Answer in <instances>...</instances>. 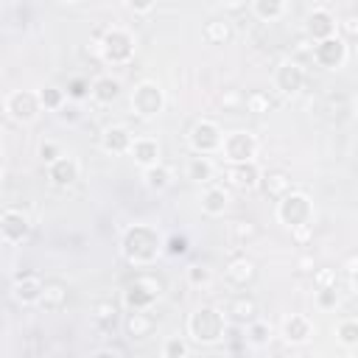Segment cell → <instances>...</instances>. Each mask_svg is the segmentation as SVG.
I'll list each match as a JSON object with an SVG mask.
<instances>
[{"mask_svg":"<svg viewBox=\"0 0 358 358\" xmlns=\"http://www.w3.org/2000/svg\"><path fill=\"white\" fill-rule=\"evenodd\" d=\"M221 140H224V131H221V126L215 123V120H210V117H201V120H196L193 126H190V131H187V145L193 148V154H218V148H221Z\"/></svg>","mask_w":358,"mask_h":358,"instance_id":"7","label":"cell"},{"mask_svg":"<svg viewBox=\"0 0 358 358\" xmlns=\"http://www.w3.org/2000/svg\"><path fill=\"white\" fill-rule=\"evenodd\" d=\"M227 313L213 305H201L187 316V336L201 347L221 344L227 338Z\"/></svg>","mask_w":358,"mask_h":358,"instance_id":"2","label":"cell"},{"mask_svg":"<svg viewBox=\"0 0 358 358\" xmlns=\"http://www.w3.org/2000/svg\"><path fill=\"white\" fill-rule=\"evenodd\" d=\"M260 168L255 159H246V162H227L224 168V179L227 185H232L235 190H257L260 185Z\"/></svg>","mask_w":358,"mask_h":358,"instance_id":"12","label":"cell"},{"mask_svg":"<svg viewBox=\"0 0 358 358\" xmlns=\"http://www.w3.org/2000/svg\"><path fill=\"white\" fill-rule=\"evenodd\" d=\"M56 3H76V0H56Z\"/></svg>","mask_w":358,"mask_h":358,"instance_id":"51","label":"cell"},{"mask_svg":"<svg viewBox=\"0 0 358 358\" xmlns=\"http://www.w3.org/2000/svg\"><path fill=\"white\" fill-rule=\"evenodd\" d=\"M64 92H67V98H73V101H84V98H90V81H87V78H70Z\"/></svg>","mask_w":358,"mask_h":358,"instance_id":"41","label":"cell"},{"mask_svg":"<svg viewBox=\"0 0 358 358\" xmlns=\"http://www.w3.org/2000/svg\"><path fill=\"white\" fill-rule=\"evenodd\" d=\"M324 112H327V120H330V123L341 126V123H347V120L352 117V101H350L347 95L336 92V95H330V98H327Z\"/></svg>","mask_w":358,"mask_h":358,"instance_id":"30","label":"cell"},{"mask_svg":"<svg viewBox=\"0 0 358 358\" xmlns=\"http://www.w3.org/2000/svg\"><path fill=\"white\" fill-rule=\"evenodd\" d=\"M185 173H187L190 182L207 185V182H213V176H215V165H213V159H210L207 154H193V157L187 159Z\"/></svg>","mask_w":358,"mask_h":358,"instance_id":"28","label":"cell"},{"mask_svg":"<svg viewBox=\"0 0 358 358\" xmlns=\"http://www.w3.org/2000/svg\"><path fill=\"white\" fill-rule=\"evenodd\" d=\"M0 179H3V165H0Z\"/></svg>","mask_w":358,"mask_h":358,"instance_id":"52","label":"cell"},{"mask_svg":"<svg viewBox=\"0 0 358 358\" xmlns=\"http://www.w3.org/2000/svg\"><path fill=\"white\" fill-rule=\"evenodd\" d=\"M95 355L101 358V355H126V347H101V350H95Z\"/></svg>","mask_w":358,"mask_h":358,"instance_id":"48","label":"cell"},{"mask_svg":"<svg viewBox=\"0 0 358 358\" xmlns=\"http://www.w3.org/2000/svg\"><path fill=\"white\" fill-rule=\"evenodd\" d=\"M257 232H260V229H257L252 221H232V235L238 238V243H249V241H255Z\"/></svg>","mask_w":358,"mask_h":358,"instance_id":"39","label":"cell"},{"mask_svg":"<svg viewBox=\"0 0 358 358\" xmlns=\"http://www.w3.org/2000/svg\"><path fill=\"white\" fill-rule=\"evenodd\" d=\"M252 347H266L268 341H271V324L268 322H263V319H249L246 322V336H243Z\"/></svg>","mask_w":358,"mask_h":358,"instance_id":"35","label":"cell"},{"mask_svg":"<svg viewBox=\"0 0 358 358\" xmlns=\"http://www.w3.org/2000/svg\"><path fill=\"white\" fill-rule=\"evenodd\" d=\"M252 14L263 22H274L285 14V0H252Z\"/></svg>","mask_w":358,"mask_h":358,"instance_id":"34","label":"cell"},{"mask_svg":"<svg viewBox=\"0 0 358 358\" xmlns=\"http://www.w3.org/2000/svg\"><path fill=\"white\" fill-rule=\"evenodd\" d=\"M243 109L252 115H268L274 109V98L266 90H252L243 95Z\"/></svg>","mask_w":358,"mask_h":358,"instance_id":"33","label":"cell"},{"mask_svg":"<svg viewBox=\"0 0 358 358\" xmlns=\"http://www.w3.org/2000/svg\"><path fill=\"white\" fill-rule=\"evenodd\" d=\"M316 305L322 310H333L338 305V285H322V288H316Z\"/></svg>","mask_w":358,"mask_h":358,"instance_id":"38","label":"cell"},{"mask_svg":"<svg viewBox=\"0 0 358 358\" xmlns=\"http://www.w3.org/2000/svg\"><path fill=\"white\" fill-rule=\"evenodd\" d=\"M154 6H157V0H126V8L134 14H148V11H154Z\"/></svg>","mask_w":358,"mask_h":358,"instance_id":"47","label":"cell"},{"mask_svg":"<svg viewBox=\"0 0 358 358\" xmlns=\"http://www.w3.org/2000/svg\"><path fill=\"white\" fill-rule=\"evenodd\" d=\"M131 131L126 126H106L103 134H101V148L106 154H129V145H131Z\"/></svg>","mask_w":358,"mask_h":358,"instance_id":"25","label":"cell"},{"mask_svg":"<svg viewBox=\"0 0 358 358\" xmlns=\"http://www.w3.org/2000/svg\"><path fill=\"white\" fill-rule=\"evenodd\" d=\"M310 53H313V62L319 67H324V70H341L347 64V59H350V45L338 34H333V36H324V39L313 42V50Z\"/></svg>","mask_w":358,"mask_h":358,"instance_id":"9","label":"cell"},{"mask_svg":"<svg viewBox=\"0 0 358 358\" xmlns=\"http://www.w3.org/2000/svg\"><path fill=\"white\" fill-rule=\"evenodd\" d=\"M218 154L224 157V162H246L257 157V137L246 129H235L229 134H224Z\"/></svg>","mask_w":358,"mask_h":358,"instance_id":"8","label":"cell"},{"mask_svg":"<svg viewBox=\"0 0 358 358\" xmlns=\"http://www.w3.org/2000/svg\"><path fill=\"white\" fill-rule=\"evenodd\" d=\"M162 358H185L187 352H190V347H187V341L185 338H179V336H171V338H165V344H162Z\"/></svg>","mask_w":358,"mask_h":358,"instance_id":"37","label":"cell"},{"mask_svg":"<svg viewBox=\"0 0 358 358\" xmlns=\"http://www.w3.org/2000/svg\"><path fill=\"white\" fill-rule=\"evenodd\" d=\"M36 98H39V106L45 112H62L67 103V92L56 84H45L42 90H36Z\"/></svg>","mask_w":358,"mask_h":358,"instance_id":"32","label":"cell"},{"mask_svg":"<svg viewBox=\"0 0 358 358\" xmlns=\"http://www.w3.org/2000/svg\"><path fill=\"white\" fill-rule=\"evenodd\" d=\"M78 176H81V165L70 154H59L56 159L48 162V179L53 187H70L78 182Z\"/></svg>","mask_w":358,"mask_h":358,"instance_id":"14","label":"cell"},{"mask_svg":"<svg viewBox=\"0 0 358 358\" xmlns=\"http://www.w3.org/2000/svg\"><path fill=\"white\" fill-rule=\"evenodd\" d=\"M31 235V218L17 210V207H8L0 213V241L8 243V246H17L22 243L25 238Z\"/></svg>","mask_w":358,"mask_h":358,"instance_id":"11","label":"cell"},{"mask_svg":"<svg viewBox=\"0 0 358 358\" xmlns=\"http://www.w3.org/2000/svg\"><path fill=\"white\" fill-rule=\"evenodd\" d=\"M123 330H126V336L134 338V341L148 338V336L157 330V319H154L151 308H145V310H126V316H123Z\"/></svg>","mask_w":358,"mask_h":358,"instance_id":"15","label":"cell"},{"mask_svg":"<svg viewBox=\"0 0 358 358\" xmlns=\"http://www.w3.org/2000/svg\"><path fill=\"white\" fill-rule=\"evenodd\" d=\"M67 299H70L67 285L59 282V280H50V282H42V294H39V302H36V305H39L42 310L56 313V310L67 308Z\"/></svg>","mask_w":358,"mask_h":358,"instance_id":"21","label":"cell"},{"mask_svg":"<svg viewBox=\"0 0 358 358\" xmlns=\"http://www.w3.org/2000/svg\"><path fill=\"white\" fill-rule=\"evenodd\" d=\"M336 336H338V341L344 344V347H358V319H352V316H347V319H341L338 324H336Z\"/></svg>","mask_w":358,"mask_h":358,"instance_id":"36","label":"cell"},{"mask_svg":"<svg viewBox=\"0 0 358 358\" xmlns=\"http://www.w3.org/2000/svg\"><path fill=\"white\" fill-rule=\"evenodd\" d=\"M165 252V241L151 224H131L120 238V255L131 266H151Z\"/></svg>","mask_w":358,"mask_h":358,"instance_id":"1","label":"cell"},{"mask_svg":"<svg viewBox=\"0 0 358 358\" xmlns=\"http://www.w3.org/2000/svg\"><path fill=\"white\" fill-rule=\"evenodd\" d=\"M210 280H213V274H210L207 266H190V268H187V282H190L193 288H204Z\"/></svg>","mask_w":358,"mask_h":358,"instance_id":"42","label":"cell"},{"mask_svg":"<svg viewBox=\"0 0 358 358\" xmlns=\"http://www.w3.org/2000/svg\"><path fill=\"white\" fill-rule=\"evenodd\" d=\"M162 294V282L154 277H137L123 288V308L126 310H145L157 302V296Z\"/></svg>","mask_w":358,"mask_h":358,"instance_id":"6","label":"cell"},{"mask_svg":"<svg viewBox=\"0 0 358 358\" xmlns=\"http://www.w3.org/2000/svg\"><path fill=\"white\" fill-rule=\"evenodd\" d=\"M98 50H101V59L106 64H129L134 59V36L126 31V28H109L103 31L101 42H98Z\"/></svg>","mask_w":358,"mask_h":358,"instance_id":"5","label":"cell"},{"mask_svg":"<svg viewBox=\"0 0 358 358\" xmlns=\"http://www.w3.org/2000/svg\"><path fill=\"white\" fill-rule=\"evenodd\" d=\"M232 36H235L232 22H227V20H221V17H213V20H207V22L201 25V39H204L207 45H229Z\"/></svg>","mask_w":358,"mask_h":358,"instance_id":"26","label":"cell"},{"mask_svg":"<svg viewBox=\"0 0 358 358\" xmlns=\"http://www.w3.org/2000/svg\"><path fill=\"white\" fill-rule=\"evenodd\" d=\"M336 31H338V36L344 42H352L358 36V17L355 14H347L341 22H336Z\"/></svg>","mask_w":358,"mask_h":358,"instance_id":"40","label":"cell"},{"mask_svg":"<svg viewBox=\"0 0 358 358\" xmlns=\"http://www.w3.org/2000/svg\"><path fill=\"white\" fill-rule=\"evenodd\" d=\"M3 109H6V115L14 123H34L39 117V112H42L39 98H36L34 90H14V92H8L6 101H3Z\"/></svg>","mask_w":358,"mask_h":358,"instance_id":"10","label":"cell"},{"mask_svg":"<svg viewBox=\"0 0 358 358\" xmlns=\"http://www.w3.org/2000/svg\"><path fill=\"white\" fill-rule=\"evenodd\" d=\"M344 271H347V277H350V282H352V277H355V255H350V257H347Z\"/></svg>","mask_w":358,"mask_h":358,"instance_id":"49","label":"cell"},{"mask_svg":"<svg viewBox=\"0 0 358 358\" xmlns=\"http://www.w3.org/2000/svg\"><path fill=\"white\" fill-rule=\"evenodd\" d=\"M305 87V67L294 59H285L274 67V90L282 95H296Z\"/></svg>","mask_w":358,"mask_h":358,"instance_id":"13","label":"cell"},{"mask_svg":"<svg viewBox=\"0 0 358 358\" xmlns=\"http://www.w3.org/2000/svg\"><path fill=\"white\" fill-rule=\"evenodd\" d=\"M171 182H173V168L171 165H165L162 159L159 162H154V165H148V168H143V185L148 187V190H165V187H171Z\"/></svg>","mask_w":358,"mask_h":358,"instance_id":"27","label":"cell"},{"mask_svg":"<svg viewBox=\"0 0 358 358\" xmlns=\"http://www.w3.org/2000/svg\"><path fill=\"white\" fill-rule=\"evenodd\" d=\"M0 148H3V126H0Z\"/></svg>","mask_w":358,"mask_h":358,"instance_id":"50","label":"cell"},{"mask_svg":"<svg viewBox=\"0 0 358 358\" xmlns=\"http://www.w3.org/2000/svg\"><path fill=\"white\" fill-rule=\"evenodd\" d=\"M129 103H131V112H134V117H140V120H154L157 115H162V109H165V92H162V87L157 84V81H140V84H134V90H131V95H129Z\"/></svg>","mask_w":358,"mask_h":358,"instance_id":"4","label":"cell"},{"mask_svg":"<svg viewBox=\"0 0 358 358\" xmlns=\"http://www.w3.org/2000/svg\"><path fill=\"white\" fill-rule=\"evenodd\" d=\"M199 201H201V213H207V215H224L227 207H229V193H227V187L207 182Z\"/></svg>","mask_w":358,"mask_h":358,"instance_id":"24","label":"cell"},{"mask_svg":"<svg viewBox=\"0 0 358 358\" xmlns=\"http://www.w3.org/2000/svg\"><path fill=\"white\" fill-rule=\"evenodd\" d=\"M305 31H308V36H310L313 42H319V39H324V36H333V34H336V17H333V11H327V8H313V11L308 14V20H305Z\"/></svg>","mask_w":358,"mask_h":358,"instance_id":"19","label":"cell"},{"mask_svg":"<svg viewBox=\"0 0 358 358\" xmlns=\"http://www.w3.org/2000/svg\"><path fill=\"white\" fill-rule=\"evenodd\" d=\"M313 282H316V288H322V285H338V271L336 268H316L313 271Z\"/></svg>","mask_w":358,"mask_h":358,"instance_id":"43","label":"cell"},{"mask_svg":"<svg viewBox=\"0 0 358 358\" xmlns=\"http://www.w3.org/2000/svg\"><path fill=\"white\" fill-rule=\"evenodd\" d=\"M313 336V324L305 313H291L282 319V338L288 344H305Z\"/></svg>","mask_w":358,"mask_h":358,"instance_id":"22","label":"cell"},{"mask_svg":"<svg viewBox=\"0 0 358 358\" xmlns=\"http://www.w3.org/2000/svg\"><path fill=\"white\" fill-rule=\"evenodd\" d=\"M268 199H280V196H285L291 187H294V182H291V173L288 171H282V168H271V171H266V173H260V185H257Z\"/></svg>","mask_w":358,"mask_h":358,"instance_id":"20","label":"cell"},{"mask_svg":"<svg viewBox=\"0 0 358 358\" xmlns=\"http://www.w3.org/2000/svg\"><path fill=\"white\" fill-rule=\"evenodd\" d=\"M42 277L39 274H34V271H25V274H20L17 280H14V285H11V296H14V302L17 305H36L39 302V294H42Z\"/></svg>","mask_w":358,"mask_h":358,"instance_id":"16","label":"cell"},{"mask_svg":"<svg viewBox=\"0 0 358 358\" xmlns=\"http://www.w3.org/2000/svg\"><path fill=\"white\" fill-rule=\"evenodd\" d=\"M274 213H277V221L282 227L294 229L299 224H310V218H313V201H310L308 193L291 187L285 196L277 199V210Z\"/></svg>","mask_w":358,"mask_h":358,"instance_id":"3","label":"cell"},{"mask_svg":"<svg viewBox=\"0 0 358 358\" xmlns=\"http://www.w3.org/2000/svg\"><path fill=\"white\" fill-rule=\"evenodd\" d=\"M120 90L123 87H120V81L115 76H98L90 84V98L95 103H101V106H109V103H115L120 98Z\"/></svg>","mask_w":358,"mask_h":358,"instance_id":"23","label":"cell"},{"mask_svg":"<svg viewBox=\"0 0 358 358\" xmlns=\"http://www.w3.org/2000/svg\"><path fill=\"white\" fill-rule=\"evenodd\" d=\"M291 238H294L299 246H305V243L313 238V227H310V224H299V227L291 229Z\"/></svg>","mask_w":358,"mask_h":358,"instance_id":"46","label":"cell"},{"mask_svg":"<svg viewBox=\"0 0 358 358\" xmlns=\"http://www.w3.org/2000/svg\"><path fill=\"white\" fill-rule=\"evenodd\" d=\"M165 252H168V255H185V252H187V238H182V235L168 238V241H165Z\"/></svg>","mask_w":358,"mask_h":358,"instance_id":"45","label":"cell"},{"mask_svg":"<svg viewBox=\"0 0 358 358\" xmlns=\"http://www.w3.org/2000/svg\"><path fill=\"white\" fill-rule=\"evenodd\" d=\"M227 316H232L235 322H249L257 316V302L249 294H235L227 302Z\"/></svg>","mask_w":358,"mask_h":358,"instance_id":"29","label":"cell"},{"mask_svg":"<svg viewBox=\"0 0 358 358\" xmlns=\"http://www.w3.org/2000/svg\"><path fill=\"white\" fill-rule=\"evenodd\" d=\"M117 313H120V308H117L115 302L101 299V302H95V308H92V322H95L103 333H112V330L117 327Z\"/></svg>","mask_w":358,"mask_h":358,"instance_id":"31","label":"cell"},{"mask_svg":"<svg viewBox=\"0 0 358 358\" xmlns=\"http://www.w3.org/2000/svg\"><path fill=\"white\" fill-rule=\"evenodd\" d=\"M129 157L140 165V168H148L154 162L162 159V148L154 137H131V145H129Z\"/></svg>","mask_w":358,"mask_h":358,"instance_id":"18","label":"cell"},{"mask_svg":"<svg viewBox=\"0 0 358 358\" xmlns=\"http://www.w3.org/2000/svg\"><path fill=\"white\" fill-rule=\"evenodd\" d=\"M59 154H64V151H62V145H59V143H53V140H45V143L39 145V157L45 159V165H48L50 159H56Z\"/></svg>","mask_w":358,"mask_h":358,"instance_id":"44","label":"cell"},{"mask_svg":"<svg viewBox=\"0 0 358 358\" xmlns=\"http://www.w3.org/2000/svg\"><path fill=\"white\" fill-rule=\"evenodd\" d=\"M224 277H227L235 288H246V285L255 282V277H257V263H255L252 257H246V255H238V257H232V260L227 263Z\"/></svg>","mask_w":358,"mask_h":358,"instance_id":"17","label":"cell"}]
</instances>
